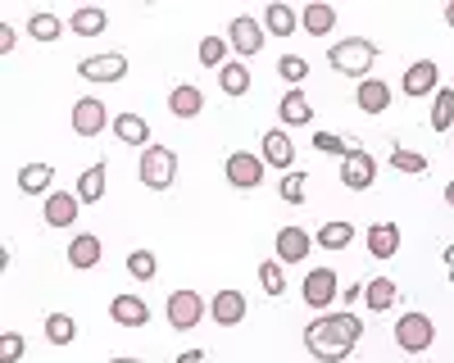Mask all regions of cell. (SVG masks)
Returning a JSON list of instances; mask_svg holds the SVG:
<instances>
[{
	"instance_id": "cell-1",
	"label": "cell",
	"mask_w": 454,
	"mask_h": 363,
	"mask_svg": "<svg viewBox=\"0 0 454 363\" xmlns=\"http://www.w3.org/2000/svg\"><path fill=\"white\" fill-rule=\"evenodd\" d=\"M359 341H364V322L355 318V309H346V313H318V318L305 327V350H309L318 363L350 359Z\"/></svg>"
},
{
	"instance_id": "cell-2",
	"label": "cell",
	"mask_w": 454,
	"mask_h": 363,
	"mask_svg": "<svg viewBox=\"0 0 454 363\" xmlns=\"http://www.w3.org/2000/svg\"><path fill=\"white\" fill-rule=\"evenodd\" d=\"M372 59H377V46L368 42V36H346V42H336L327 50V64L336 73H350V78H359V82H364V73L372 68Z\"/></svg>"
},
{
	"instance_id": "cell-3",
	"label": "cell",
	"mask_w": 454,
	"mask_h": 363,
	"mask_svg": "<svg viewBox=\"0 0 454 363\" xmlns=\"http://www.w3.org/2000/svg\"><path fill=\"white\" fill-rule=\"evenodd\" d=\"M141 182L150 191H168L177 182V155L168 145H145L141 151Z\"/></svg>"
},
{
	"instance_id": "cell-4",
	"label": "cell",
	"mask_w": 454,
	"mask_h": 363,
	"mask_svg": "<svg viewBox=\"0 0 454 363\" xmlns=\"http://www.w3.org/2000/svg\"><path fill=\"white\" fill-rule=\"evenodd\" d=\"M432 341H436V322H432L427 313H404V318L395 322V345H400L404 354H423Z\"/></svg>"
},
{
	"instance_id": "cell-5",
	"label": "cell",
	"mask_w": 454,
	"mask_h": 363,
	"mask_svg": "<svg viewBox=\"0 0 454 363\" xmlns=\"http://www.w3.org/2000/svg\"><path fill=\"white\" fill-rule=\"evenodd\" d=\"M200 318H205L200 290H173L168 296V327L173 332H192V327H200Z\"/></svg>"
},
{
	"instance_id": "cell-6",
	"label": "cell",
	"mask_w": 454,
	"mask_h": 363,
	"mask_svg": "<svg viewBox=\"0 0 454 363\" xmlns=\"http://www.w3.org/2000/svg\"><path fill=\"white\" fill-rule=\"evenodd\" d=\"M223 173H227V182H232L237 191H254L259 182H263V155H246V151H237V155H227Z\"/></svg>"
},
{
	"instance_id": "cell-7",
	"label": "cell",
	"mask_w": 454,
	"mask_h": 363,
	"mask_svg": "<svg viewBox=\"0 0 454 363\" xmlns=\"http://www.w3.org/2000/svg\"><path fill=\"white\" fill-rule=\"evenodd\" d=\"M109 123V104L96 100V96H82L78 104H73V132L78 136H100Z\"/></svg>"
},
{
	"instance_id": "cell-8",
	"label": "cell",
	"mask_w": 454,
	"mask_h": 363,
	"mask_svg": "<svg viewBox=\"0 0 454 363\" xmlns=\"http://www.w3.org/2000/svg\"><path fill=\"white\" fill-rule=\"evenodd\" d=\"M372 177H377V164H372V155L355 145V151H350L346 159H340V182H346L350 191H368V187H372Z\"/></svg>"
},
{
	"instance_id": "cell-9",
	"label": "cell",
	"mask_w": 454,
	"mask_h": 363,
	"mask_svg": "<svg viewBox=\"0 0 454 363\" xmlns=\"http://www.w3.org/2000/svg\"><path fill=\"white\" fill-rule=\"evenodd\" d=\"M128 73V55H87L78 64V78L87 82H119Z\"/></svg>"
},
{
	"instance_id": "cell-10",
	"label": "cell",
	"mask_w": 454,
	"mask_h": 363,
	"mask_svg": "<svg viewBox=\"0 0 454 363\" xmlns=\"http://www.w3.org/2000/svg\"><path fill=\"white\" fill-rule=\"evenodd\" d=\"M227 36H232V46L250 59V55H259V50H263V36H269V32H263V23H254L250 14H237V19H232V27H227Z\"/></svg>"
},
{
	"instance_id": "cell-11",
	"label": "cell",
	"mask_w": 454,
	"mask_h": 363,
	"mask_svg": "<svg viewBox=\"0 0 454 363\" xmlns=\"http://www.w3.org/2000/svg\"><path fill=\"white\" fill-rule=\"evenodd\" d=\"M209 318L218 327H241L246 322V296L241 290H218V296L209 300Z\"/></svg>"
},
{
	"instance_id": "cell-12",
	"label": "cell",
	"mask_w": 454,
	"mask_h": 363,
	"mask_svg": "<svg viewBox=\"0 0 454 363\" xmlns=\"http://www.w3.org/2000/svg\"><path fill=\"white\" fill-rule=\"evenodd\" d=\"M441 82V68H436V59H413L409 64V73H404V96H427V91H441L436 87Z\"/></svg>"
},
{
	"instance_id": "cell-13",
	"label": "cell",
	"mask_w": 454,
	"mask_h": 363,
	"mask_svg": "<svg viewBox=\"0 0 454 363\" xmlns=\"http://www.w3.org/2000/svg\"><path fill=\"white\" fill-rule=\"evenodd\" d=\"M336 296H340V290H336V273L332 268H314L305 277V305L309 309H327Z\"/></svg>"
},
{
	"instance_id": "cell-14",
	"label": "cell",
	"mask_w": 454,
	"mask_h": 363,
	"mask_svg": "<svg viewBox=\"0 0 454 363\" xmlns=\"http://www.w3.org/2000/svg\"><path fill=\"white\" fill-rule=\"evenodd\" d=\"M309 250H314V236H309L305 228H282V232H278V259H282V264L309 259Z\"/></svg>"
},
{
	"instance_id": "cell-15",
	"label": "cell",
	"mask_w": 454,
	"mask_h": 363,
	"mask_svg": "<svg viewBox=\"0 0 454 363\" xmlns=\"http://www.w3.org/2000/svg\"><path fill=\"white\" fill-rule=\"evenodd\" d=\"M109 318L119 327H145L150 322V305L141 296H114L109 300Z\"/></svg>"
},
{
	"instance_id": "cell-16",
	"label": "cell",
	"mask_w": 454,
	"mask_h": 363,
	"mask_svg": "<svg viewBox=\"0 0 454 363\" xmlns=\"http://www.w3.org/2000/svg\"><path fill=\"white\" fill-rule=\"evenodd\" d=\"M355 104L364 109V114H382V109H391V87L382 78H364L355 87Z\"/></svg>"
},
{
	"instance_id": "cell-17",
	"label": "cell",
	"mask_w": 454,
	"mask_h": 363,
	"mask_svg": "<svg viewBox=\"0 0 454 363\" xmlns=\"http://www.w3.org/2000/svg\"><path fill=\"white\" fill-rule=\"evenodd\" d=\"M263 164H273V168H286V173H291V164H295V145H291V136H286L282 127L263 132Z\"/></svg>"
},
{
	"instance_id": "cell-18",
	"label": "cell",
	"mask_w": 454,
	"mask_h": 363,
	"mask_svg": "<svg viewBox=\"0 0 454 363\" xmlns=\"http://www.w3.org/2000/svg\"><path fill=\"white\" fill-rule=\"evenodd\" d=\"M78 209H82L78 196L55 191V196H46V223L51 228H73V223H78Z\"/></svg>"
},
{
	"instance_id": "cell-19",
	"label": "cell",
	"mask_w": 454,
	"mask_h": 363,
	"mask_svg": "<svg viewBox=\"0 0 454 363\" xmlns=\"http://www.w3.org/2000/svg\"><path fill=\"white\" fill-rule=\"evenodd\" d=\"M364 241H368L372 259H391V254H400V228L395 223H372Z\"/></svg>"
},
{
	"instance_id": "cell-20",
	"label": "cell",
	"mask_w": 454,
	"mask_h": 363,
	"mask_svg": "<svg viewBox=\"0 0 454 363\" xmlns=\"http://www.w3.org/2000/svg\"><path fill=\"white\" fill-rule=\"evenodd\" d=\"M278 114H282V123H286V127H305V123L314 119V104H309V96H305V91H286V96H282V104H278Z\"/></svg>"
},
{
	"instance_id": "cell-21",
	"label": "cell",
	"mask_w": 454,
	"mask_h": 363,
	"mask_svg": "<svg viewBox=\"0 0 454 363\" xmlns=\"http://www.w3.org/2000/svg\"><path fill=\"white\" fill-rule=\"evenodd\" d=\"M168 109H173L177 119H196L200 109H205V96H200V87H192V82L173 87V91H168Z\"/></svg>"
},
{
	"instance_id": "cell-22",
	"label": "cell",
	"mask_w": 454,
	"mask_h": 363,
	"mask_svg": "<svg viewBox=\"0 0 454 363\" xmlns=\"http://www.w3.org/2000/svg\"><path fill=\"white\" fill-rule=\"evenodd\" d=\"M300 27H305L309 36H327V32L336 27V10L323 5V0H314V5L300 10Z\"/></svg>"
},
{
	"instance_id": "cell-23",
	"label": "cell",
	"mask_w": 454,
	"mask_h": 363,
	"mask_svg": "<svg viewBox=\"0 0 454 363\" xmlns=\"http://www.w3.org/2000/svg\"><path fill=\"white\" fill-rule=\"evenodd\" d=\"M100 236H91V232H82V236H73V245H68V264L73 268H96L100 264Z\"/></svg>"
},
{
	"instance_id": "cell-24",
	"label": "cell",
	"mask_w": 454,
	"mask_h": 363,
	"mask_svg": "<svg viewBox=\"0 0 454 363\" xmlns=\"http://www.w3.org/2000/svg\"><path fill=\"white\" fill-rule=\"evenodd\" d=\"M395 296H400V286H395L391 277H377V282L364 286V305H368L372 313H387V309L395 305Z\"/></svg>"
},
{
	"instance_id": "cell-25",
	"label": "cell",
	"mask_w": 454,
	"mask_h": 363,
	"mask_svg": "<svg viewBox=\"0 0 454 363\" xmlns=\"http://www.w3.org/2000/svg\"><path fill=\"white\" fill-rule=\"evenodd\" d=\"M51 182H55V168L51 164H23L19 168V191L23 196H42Z\"/></svg>"
},
{
	"instance_id": "cell-26",
	"label": "cell",
	"mask_w": 454,
	"mask_h": 363,
	"mask_svg": "<svg viewBox=\"0 0 454 363\" xmlns=\"http://www.w3.org/2000/svg\"><path fill=\"white\" fill-rule=\"evenodd\" d=\"M114 136L123 145H150V123L141 114H119L114 119Z\"/></svg>"
},
{
	"instance_id": "cell-27",
	"label": "cell",
	"mask_w": 454,
	"mask_h": 363,
	"mask_svg": "<svg viewBox=\"0 0 454 363\" xmlns=\"http://www.w3.org/2000/svg\"><path fill=\"white\" fill-rule=\"evenodd\" d=\"M295 23H300V14L291 5H278V0H273V5L263 10V32H269V36H291Z\"/></svg>"
},
{
	"instance_id": "cell-28",
	"label": "cell",
	"mask_w": 454,
	"mask_h": 363,
	"mask_svg": "<svg viewBox=\"0 0 454 363\" xmlns=\"http://www.w3.org/2000/svg\"><path fill=\"white\" fill-rule=\"evenodd\" d=\"M68 27L78 32V36H100V32L109 27V14H105V10L82 5V10H73V14H68Z\"/></svg>"
},
{
	"instance_id": "cell-29",
	"label": "cell",
	"mask_w": 454,
	"mask_h": 363,
	"mask_svg": "<svg viewBox=\"0 0 454 363\" xmlns=\"http://www.w3.org/2000/svg\"><path fill=\"white\" fill-rule=\"evenodd\" d=\"M218 87H223L227 96H246V91H250V68H246V59L223 64V68H218Z\"/></svg>"
},
{
	"instance_id": "cell-30",
	"label": "cell",
	"mask_w": 454,
	"mask_h": 363,
	"mask_svg": "<svg viewBox=\"0 0 454 363\" xmlns=\"http://www.w3.org/2000/svg\"><path fill=\"white\" fill-rule=\"evenodd\" d=\"M355 241V223H346V218H332V223L318 228V245L323 250H346Z\"/></svg>"
},
{
	"instance_id": "cell-31",
	"label": "cell",
	"mask_w": 454,
	"mask_h": 363,
	"mask_svg": "<svg viewBox=\"0 0 454 363\" xmlns=\"http://www.w3.org/2000/svg\"><path fill=\"white\" fill-rule=\"evenodd\" d=\"M78 196L82 205H96L100 196H105V164H91V168H82V177H78Z\"/></svg>"
},
{
	"instance_id": "cell-32",
	"label": "cell",
	"mask_w": 454,
	"mask_h": 363,
	"mask_svg": "<svg viewBox=\"0 0 454 363\" xmlns=\"http://www.w3.org/2000/svg\"><path fill=\"white\" fill-rule=\"evenodd\" d=\"M73 336H78V322L68 313H46V341L51 345H73Z\"/></svg>"
},
{
	"instance_id": "cell-33",
	"label": "cell",
	"mask_w": 454,
	"mask_h": 363,
	"mask_svg": "<svg viewBox=\"0 0 454 363\" xmlns=\"http://www.w3.org/2000/svg\"><path fill=\"white\" fill-rule=\"evenodd\" d=\"M59 32H64V23H59L51 10H42V14L27 19V36H32V42H55Z\"/></svg>"
},
{
	"instance_id": "cell-34",
	"label": "cell",
	"mask_w": 454,
	"mask_h": 363,
	"mask_svg": "<svg viewBox=\"0 0 454 363\" xmlns=\"http://www.w3.org/2000/svg\"><path fill=\"white\" fill-rule=\"evenodd\" d=\"M450 123H454V91H450V87H441V91H436V100H432V127H436V132H445Z\"/></svg>"
},
{
	"instance_id": "cell-35",
	"label": "cell",
	"mask_w": 454,
	"mask_h": 363,
	"mask_svg": "<svg viewBox=\"0 0 454 363\" xmlns=\"http://www.w3.org/2000/svg\"><path fill=\"white\" fill-rule=\"evenodd\" d=\"M278 78L291 82V87H300V82L309 78V64L300 59V55H282V59H278Z\"/></svg>"
},
{
	"instance_id": "cell-36",
	"label": "cell",
	"mask_w": 454,
	"mask_h": 363,
	"mask_svg": "<svg viewBox=\"0 0 454 363\" xmlns=\"http://www.w3.org/2000/svg\"><path fill=\"white\" fill-rule=\"evenodd\" d=\"M128 273H132L137 282H150V277L160 273V264H155V254H150V250H132V254H128Z\"/></svg>"
},
{
	"instance_id": "cell-37",
	"label": "cell",
	"mask_w": 454,
	"mask_h": 363,
	"mask_svg": "<svg viewBox=\"0 0 454 363\" xmlns=\"http://www.w3.org/2000/svg\"><path fill=\"white\" fill-rule=\"evenodd\" d=\"M196 55H200L205 68H223V64H227V42H223V36H205Z\"/></svg>"
},
{
	"instance_id": "cell-38",
	"label": "cell",
	"mask_w": 454,
	"mask_h": 363,
	"mask_svg": "<svg viewBox=\"0 0 454 363\" xmlns=\"http://www.w3.org/2000/svg\"><path fill=\"white\" fill-rule=\"evenodd\" d=\"M355 145L359 141H340L336 132H314V151H323V155H340V159H346Z\"/></svg>"
},
{
	"instance_id": "cell-39",
	"label": "cell",
	"mask_w": 454,
	"mask_h": 363,
	"mask_svg": "<svg viewBox=\"0 0 454 363\" xmlns=\"http://www.w3.org/2000/svg\"><path fill=\"white\" fill-rule=\"evenodd\" d=\"M391 168L395 173H427V155H413V151H404V145H395V151H391Z\"/></svg>"
},
{
	"instance_id": "cell-40",
	"label": "cell",
	"mask_w": 454,
	"mask_h": 363,
	"mask_svg": "<svg viewBox=\"0 0 454 363\" xmlns=\"http://www.w3.org/2000/svg\"><path fill=\"white\" fill-rule=\"evenodd\" d=\"M259 286L269 290V296H282V290H286V277H282V264H278V259L259 264Z\"/></svg>"
},
{
	"instance_id": "cell-41",
	"label": "cell",
	"mask_w": 454,
	"mask_h": 363,
	"mask_svg": "<svg viewBox=\"0 0 454 363\" xmlns=\"http://www.w3.org/2000/svg\"><path fill=\"white\" fill-rule=\"evenodd\" d=\"M305 182H309L305 173H286V177L278 182V191H282V200H286V205H305Z\"/></svg>"
},
{
	"instance_id": "cell-42",
	"label": "cell",
	"mask_w": 454,
	"mask_h": 363,
	"mask_svg": "<svg viewBox=\"0 0 454 363\" xmlns=\"http://www.w3.org/2000/svg\"><path fill=\"white\" fill-rule=\"evenodd\" d=\"M23 359V336L19 332H0V363H19Z\"/></svg>"
},
{
	"instance_id": "cell-43",
	"label": "cell",
	"mask_w": 454,
	"mask_h": 363,
	"mask_svg": "<svg viewBox=\"0 0 454 363\" xmlns=\"http://www.w3.org/2000/svg\"><path fill=\"white\" fill-rule=\"evenodd\" d=\"M173 363H205V350H182Z\"/></svg>"
},
{
	"instance_id": "cell-44",
	"label": "cell",
	"mask_w": 454,
	"mask_h": 363,
	"mask_svg": "<svg viewBox=\"0 0 454 363\" xmlns=\"http://www.w3.org/2000/svg\"><path fill=\"white\" fill-rule=\"evenodd\" d=\"M0 50H14V27H10V23L0 27Z\"/></svg>"
},
{
	"instance_id": "cell-45",
	"label": "cell",
	"mask_w": 454,
	"mask_h": 363,
	"mask_svg": "<svg viewBox=\"0 0 454 363\" xmlns=\"http://www.w3.org/2000/svg\"><path fill=\"white\" fill-rule=\"evenodd\" d=\"M340 300H346L355 309V300H364V286H350V290H340Z\"/></svg>"
},
{
	"instance_id": "cell-46",
	"label": "cell",
	"mask_w": 454,
	"mask_h": 363,
	"mask_svg": "<svg viewBox=\"0 0 454 363\" xmlns=\"http://www.w3.org/2000/svg\"><path fill=\"white\" fill-rule=\"evenodd\" d=\"M445 205H450V209H454V177H450V182H445Z\"/></svg>"
},
{
	"instance_id": "cell-47",
	"label": "cell",
	"mask_w": 454,
	"mask_h": 363,
	"mask_svg": "<svg viewBox=\"0 0 454 363\" xmlns=\"http://www.w3.org/2000/svg\"><path fill=\"white\" fill-rule=\"evenodd\" d=\"M445 259H450V282H454V245L445 250Z\"/></svg>"
},
{
	"instance_id": "cell-48",
	"label": "cell",
	"mask_w": 454,
	"mask_h": 363,
	"mask_svg": "<svg viewBox=\"0 0 454 363\" xmlns=\"http://www.w3.org/2000/svg\"><path fill=\"white\" fill-rule=\"evenodd\" d=\"M445 23L454 27V0H450V5H445Z\"/></svg>"
},
{
	"instance_id": "cell-49",
	"label": "cell",
	"mask_w": 454,
	"mask_h": 363,
	"mask_svg": "<svg viewBox=\"0 0 454 363\" xmlns=\"http://www.w3.org/2000/svg\"><path fill=\"white\" fill-rule=\"evenodd\" d=\"M109 363H141V359H109Z\"/></svg>"
}]
</instances>
